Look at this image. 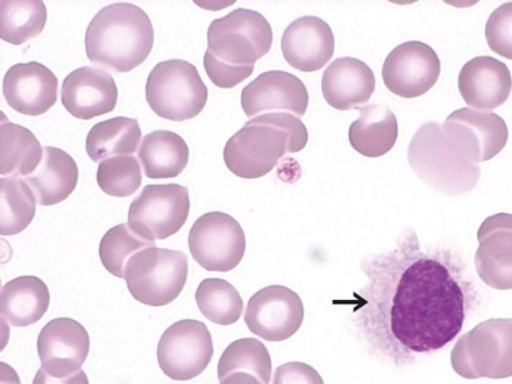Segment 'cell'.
Returning <instances> with one entry per match:
<instances>
[{"label":"cell","instance_id":"1","mask_svg":"<svg viewBox=\"0 0 512 384\" xmlns=\"http://www.w3.org/2000/svg\"><path fill=\"white\" fill-rule=\"evenodd\" d=\"M367 287L351 305L374 347L396 363L438 351L459 336L472 303L465 267L448 251H422L415 233L363 264Z\"/></svg>","mask_w":512,"mask_h":384},{"label":"cell","instance_id":"2","mask_svg":"<svg viewBox=\"0 0 512 384\" xmlns=\"http://www.w3.org/2000/svg\"><path fill=\"white\" fill-rule=\"evenodd\" d=\"M415 174L433 190L448 196L474 190L480 180L481 151L466 128L446 118L445 123H425L408 147Z\"/></svg>","mask_w":512,"mask_h":384},{"label":"cell","instance_id":"3","mask_svg":"<svg viewBox=\"0 0 512 384\" xmlns=\"http://www.w3.org/2000/svg\"><path fill=\"white\" fill-rule=\"evenodd\" d=\"M273 46V29L263 14L239 8L210 24L204 67L216 87L240 85Z\"/></svg>","mask_w":512,"mask_h":384},{"label":"cell","instance_id":"4","mask_svg":"<svg viewBox=\"0 0 512 384\" xmlns=\"http://www.w3.org/2000/svg\"><path fill=\"white\" fill-rule=\"evenodd\" d=\"M308 144V130L290 113H267L246 122L226 142V167L241 179H260L275 169L287 154H297Z\"/></svg>","mask_w":512,"mask_h":384},{"label":"cell","instance_id":"5","mask_svg":"<svg viewBox=\"0 0 512 384\" xmlns=\"http://www.w3.org/2000/svg\"><path fill=\"white\" fill-rule=\"evenodd\" d=\"M155 32L144 9L115 3L101 9L86 32V53L96 66L117 73L140 67L154 48Z\"/></svg>","mask_w":512,"mask_h":384},{"label":"cell","instance_id":"6","mask_svg":"<svg viewBox=\"0 0 512 384\" xmlns=\"http://www.w3.org/2000/svg\"><path fill=\"white\" fill-rule=\"evenodd\" d=\"M209 90L198 68L182 59L157 64L146 82V101L157 116L174 122L198 117Z\"/></svg>","mask_w":512,"mask_h":384},{"label":"cell","instance_id":"7","mask_svg":"<svg viewBox=\"0 0 512 384\" xmlns=\"http://www.w3.org/2000/svg\"><path fill=\"white\" fill-rule=\"evenodd\" d=\"M462 378L512 377V319H489L464 334L451 352Z\"/></svg>","mask_w":512,"mask_h":384},{"label":"cell","instance_id":"8","mask_svg":"<svg viewBox=\"0 0 512 384\" xmlns=\"http://www.w3.org/2000/svg\"><path fill=\"white\" fill-rule=\"evenodd\" d=\"M189 275V259L182 251L157 246L137 253L127 264V288L137 302L164 307L179 298Z\"/></svg>","mask_w":512,"mask_h":384},{"label":"cell","instance_id":"9","mask_svg":"<svg viewBox=\"0 0 512 384\" xmlns=\"http://www.w3.org/2000/svg\"><path fill=\"white\" fill-rule=\"evenodd\" d=\"M190 214L187 187L177 184L147 185L132 201L128 225L142 239L165 240L179 233Z\"/></svg>","mask_w":512,"mask_h":384},{"label":"cell","instance_id":"10","mask_svg":"<svg viewBox=\"0 0 512 384\" xmlns=\"http://www.w3.org/2000/svg\"><path fill=\"white\" fill-rule=\"evenodd\" d=\"M189 248L200 267L208 272L229 273L244 258L245 233L233 216L213 211L192 225Z\"/></svg>","mask_w":512,"mask_h":384},{"label":"cell","instance_id":"11","mask_svg":"<svg viewBox=\"0 0 512 384\" xmlns=\"http://www.w3.org/2000/svg\"><path fill=\"white\" fill-rule=\"evenodd\" d=\"M213 356V337L200 320L184 319L172 324L162 334L157 346L161 371L174 381L199 377Z\"/></svg>","mask_w":512,"mask_h":384},{"label":"cell","instance_id":"12","mask_svg":"<svg viewBox=\"0 0 512 384\" xmlns=\"http://www.w3.org/2000/svg\"><path fill=\"white\" fill-rule=\"evenodd\" d=\"M303 320L302 299L283 285L259 290L246 307L245 323L249 331L268 342L287 341L299 331Z\"/></svg>","mask_w":512,"mask_h":384},{"label":"cell","instance_id":"13","mask_svg":"<svg viewBox=\"0 0 512 384\" xmlns=\"http://www.w3.org/2000/svg\"><path fill=\"white\" fill-rule=\"evenodd\" d=\"M441 75L437 53L422 42H406L393 49L383 64L384 85L393 95L416 98L426 95Z\"/></svg>","mask_w":512,"mask_h":384},{"label":"cell","instance_id":"14","mask_svg":"<svg viewBox=\"0 0 512 384\" xmlns=\"http://www.w3.org/2000/svg\"><path fill=\"white\" fill-rule=\"evenodd\" d=\"M90 347L87 329L71 318L48 322L37 342L42 368L56 378H67L80 372L90 354Z\"/></svg>","mask_w":512,"mask_h":384},{"label":"cell","instance_id":"15","mask_svg":"<svg viewBox=\"0 0 512 384\" xmlns=\"http://www.w3.org/2000/svg\"><path fill=\"white\" fill-rule=\"evenodd\" d=\"M308 105L307 87L297 76L284 71L262 73L241 92V107L248 117L267 112H292L303 117Z\"/></svg>","mask_w":512,"mask_h":384},{"label":"cell","instance_id":"16","mask_svg":"<svg viewBox=\"0 0 512 384\" xmlns=\"http://www.w3.org/2000/svg\"><path fill=\"white\" fill-rule=\"evenodd\" d=\"M3 96L14 111L42 116L57 103L58 78L42 63H17L4 76Z\"/></svg>","mask_w":512,"mask_h":384},{"label":"cell","instance_id":"17","mask_svg":"<svg viewBox=\"0 0 512 384\" xmlns=\"http://www.w3.org/2000/svg\"><path fill=\"white\" fill-rule=\"evenodd\" d=\"M475 267L487 287L512 289V215L500 213L481 224Z\"/></svg>","mask_w":512,"mask_h":384},{"label":"cell","instance_id":"18","mask_svg":"<svg viewBox=\"0 0 512 384\" xmlns=\"http://www.w3.org/2000/svg\"><path fill=\"white\" fill-rule=\"evenodd\" d=\"M62 105L73 117L88 121L115 110L118 90L115 80L96 67H81L64 78Z\"/></svg>","mask_w":512,"mask_h":384},{"label":"cell","instance_id":"19","mask_svg":"<svg viewBox=\"0 0 512 384\" xmlns=\"http://www.w3.org/2000/svg\"><path fill=\"white\" fill-rule=\"evenodd\" d=\"M334 34L318 17H302L289 24L282 38L285 61L300 72L322 70L334 54Z\"/></svg>","mask_w":512,"mask_h":384},{"label":"cell","instance_id":"20","mask_svg":"<svg viewBox=\"0 0 512 384\" xmlns=\"http://www.w3.org/2000/svg\"><path fill=\"white\" fill-rule=\"evenodd\" d=\"M459 90L470 107L476 110H496L511 95L512 77L509 67L494 57L471 59L460 72Z\"/></svg>","mask_w":512,"mask_h":384},{"label":"cell","instance_id":"21","mask_svg":"<svg viewBox=\"0 0 512 384\" xmlns=\"http://www.w3.org/2000/svg\"><path fill=\"white\" fill-rule=\"evenodd\" d=\"M376 90V77L366 63L357 58H338L329 64L322 80V92L329 106L339 111L359 108Z\"/></svg>","mask_w":512,"mask_h":384},{"label":"cell","instance_id":"22","mask_svg":"<svg viewBox=\"0 0 512 384\" xmlns=\"http://www.w3.org/2000/svg\"><path fill=\"white\" fill-rule=\"evenodd\" d=\"M80 171L75 159L57 147H44L41 165L26 177L36 195L37 203L53 206L67 200L76 190Z\"/></svg>","mask_w":512,"mask_h":384},{"label":"cell","instance_id":"23","mask_svg":"<svg viewBox=\"0 0 512 384\" xmlns=\"http://www.w3.org/2000/svg\"><path fill=\"white\" fill-rule=\"evenodd\" d=\"M51 304L47 284L38 277L26 275L4 284L0 294L3 322L16 328L33 326L44 317Z\"/></svg>","mask_w":512,"mask_h":384},{"label":"cell","instance_id":"24","mask_svg":"<svg viewBox=\"0 0 512 384\" xmlns=\"http://www.w3.org/2000/svg\"><path fill=\"white\" fill-rule=\"evenodd\" d=\"M361 117L349 127V142L354 150L366 157H381L395 147L398 122L386 105L359 108Z\"/></svg>","mask_w":512,"mask_h":384},{"label":"cell","instance_id":"25","mask_svg":"<svg viewBox=\"0 0 512 384\" xmlns=\"http://www.w3.org/2000/svg\"><path fill=\"white\" fill-rule=\"evenodd\" d=\"M186 141L172 131H155L141 142L139 160L149 179H174L189 164Z\"/></svg>","mask_w":512,"mask_h":384},{"label":"cell","instance_id":"26","mask_svg":"<svg viewBox=\"0 0 512 384\" xmlns=\"http://www.w3.org/2000/svg\"><path fill=\"white\" fill-rule=\"evenodd\" d=\"M0 174L4 177H27L43 160L41 142L28 128L16 125L2 113L0 123Z\"/></svg>","mask_w":512,"mask_h":384},{"label":"cell","instance_id":"27","mask_svg":"<svg viewBox=\"0 0 512 384\" xmlns=\"http://www.w3.org/2000/svg\"><path fill=\"white\" fill-rule=\"evenodd\" d=\"M141 137L140 123L135 118H110L96 123L88 132L86 151L93 162L135 154Z\"/></svg>","mask_w":512,"mask_h":384},{"label":"cell","instance_id":"28","mask_svg":"<svg viewBox=\"0 0 512 384\" xmlns=\"http://www.w3.org/2000/svg\"><path fill=\"white\" fill-rule=\"evenodd\" d=\"M46 23L47 8L42 0H3L0 3V37L13 46L37 38Z\"/></svg>","mask_w":512,"mask_h":384},{"label":"cell","instance_id":"29","mask_svg":"<svg viewBox=\"0 0 512 384\" xmlns=\"http://www.w3.org/2000/svg\"><path fill=\"white\" fill-rule=\"evenodd\" d=\"M0 231L3 236L21 234L32 224L36 216V195L26 180L19 177H3L0 181Z\"/></svg>","mask_w":512,"mask_h":384},{"label":"cell","instance_id":"30","mask_svg":"<svg viewBox=\"0 0 512 384\" xmlns=\"http://www.w3.org/2000/svg\"><path fill=\"white\" fill-rule=\"evenodd\" d=\"M233 373H248L269 384L272 378V358L268 348L258 339H238L225 349L218 364L219 381Z\"/></svg>","mask_w":512,"mask_h":384},{"label":"cell","instance_id":"31","mask_svg":"<svg viewBox=\"0 0 512 384\" xmlns=\"http://www.w3.org/2000/svg\"><path fill=\"white\" fill-rule=\"evenodd\" d=\"M196 304L206 319L219 326H233L243 314V298L224 279H205L195 294Z\"/></svg>","mask_w":512,"mask_h":384},{"label":"cell","instance_id":"32","mask_svg":"<svg viewBox=\"0 0 512 384\" xmlns=\"http://www.w3.org/2000/svg\"><path fill=\"white\" fill-rule=\"evenodd\" d=\"M447 118L465 127L474 137L480 147L482 162L499 155L509 140V128L504 118L496 113L460 108Z\"/></svg>","mask_w":512,"mask_h":384},{"label":"cell","instance_id":"33","mask_svg":"<svg viewBox=\"0 0 512 384\" xmlns=\"http://www.w3.org/2000/svg\"><path fill=\"white\" fill-rule=\"evenodd\" d=\"M156 246L155 241L142 239L130 225L120 224L107 231L100 244L103 267L116 278L125 279L127 264L137 253Z\"/></svg>","mask_w":512,"mask_h":384},{"label":"cell","instance_id":"34","mask_svg":"<svg viewBox=\"0 0 512 384\" xmlns=\"http://www.w3.org/2000/svg\"><path fill=\"white\" fill-rule=\"evenodd\" d=\"M97 184L105 194L128 198L140 189L142 171L135 156H115L102 161L97 170Z\"/></svg>","mask_w":512,"mask_h":384},{"label":"cell","instance_id":"35","mask_svg":"<svg viewBox=\"0 0 512 384\" xmlns=\"http://www.w3.org/2000/svg\"><path fill=\"white\" fill-rule=\"evenodd\" d=\"M485 34L491 51L512 61V3L502 4L491 13Z\"/></svg>","mask_w":512,"mask_h":384},{"label":"cell","instance_id":"36","mask_svg":"<svg viewBox=\"0 0 512 384\" xmlns=\"http://www.w3.org/2000/svg\"><path fill=\"white\" fill-rule=\"evenodd\" d=\"M273 384H324V381L309 364L290 362L277 368Z\"/></svg>","mask_w":512,"mask_h":384},{"label":"cell","instance_id":"37","mask_svg":"<svg viewBox=\"0 0 512 384\" xmlns=\"http://www.w3.org/2000/svg\"><path fill=\"white\" fill-rule=\"evenodd\" d=\"M33 384H90V379H88L85 371L77 372L76 374H72V376L67 378H56L49 376V374L44 371L43 368L39 369L34 377Z\"/></svg>","mask_w":512,"mask_h":384},{"label":"cell","instance_id":"38","mask_svg":"<svg viewBox=\"0 0 512 384\" xmlns=\"http://www.w3.org/2000/svg\"><path fill=\"white\" fill-rule=\"evenodd\" d=\"M220 384H262L259 379L248 373H233L220 381Z\"/></svg>","mask_w":512,"mask_h":384},{"label":"cell","instance_id":"39","mask_svg":"<svg viewBox=\"0 0 512 384\" xmlns=\"http://www.w3.org/2000/svg\"><path fill=\"white\" fill-rule=\"evenodd\" d=\"M0 369H2V384H21L17 372L9 364L3 362Z\"/></svg>","mask_w":512,"mask_h":384}]
</instances>
